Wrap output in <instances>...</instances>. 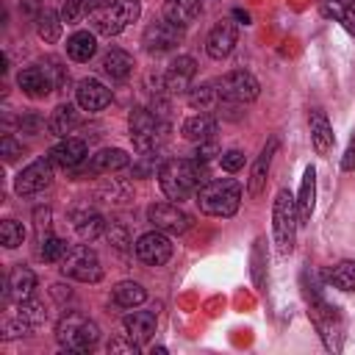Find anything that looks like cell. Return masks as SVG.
Masks as SVG:
<instances>
[{
  "label": "cell",
  "instance_id": "cell-16",
  "mask_svg": "<svg viewBox=\"0 0 355 355\" xmlns=\"http://www.w3.org/2000/svg\"><path fill=\"white\" fill-rule=\"evenodd\" d=\"M236 25L230 22V19H222V22H216L211 31H208V39H205V53L214 58V61H222V58H227L230 53H233V47H236Z\"/></svg>",
  "mask_w": 355,
  "mask_h": 355
},
{
  "label": "cell",
  "instance_id": "cell-24",
  "mask_svg": "<svg viewBox=\"0 0 355 355\" xmlns=\"http://www.w3.org/2000/svg\"><path fill=\"white\" fill-rule=\"evenodd\" d=\"M313 205H316V169H313V166H305V172H302V183H300V194H297L300 225H308V222H311Z\"/></svg>",
  "mask_w": 355,
  "mask_h": 355
},
{
  "label": "cell",
  "instance_id": "cell-35",
  "mask_svg": "<svg viewBox=\"0 0 355 355\" xmlns=\"http://www.w3.org/2000/svg\"><path fill=\"white\" fill-rule=\"evenodd\" d=\"M324 280L338 291H355V261H338L324 272Z\"/></svg>",
  "mask_w": 355,
  "mask_h": 355
},
{
  "label": "cell",
  "instance_id": "cell-51",
  "mask_svg": "<svg viewBox=\"0 0 355 355\" xmlns=\"http://www.w3.org/2000/svg\"><path fill=\"white\" fill-rule=\"evenodd\" d=\"M341 169H344V172H352V169H355V136L349 139V147H347V153H344V158H341Z\"/></svg>",
  "mask_w": 355,
  "mask_h": 355
},
{
  "label": "cell",
  "instance_id": "cell-5",
  "mask_svg": "<svg viewBox=\"0 0 355 355\" xmlns=\"http://www.w3.org/2000/svg\"><path fill=\"white\" fill-rule=\"evenodd\" d=\"M297 227H300L297 197L288 189H280L272 205V233H275V244L280 255H291L294 241H297Z\"/></svg>",
  "mask_w": 355,
  "mask_h": 355
},
{
  "label": "cell",
  "instance_id": "cell-52",
  "mask_svg": "<svg viewBox=\"0 0 355 355\" xmlns=\"http://www.w3.org/2000/svg\"><path fill=\"white\" fill-rule=\"evenodd\" d=\"M233 17H236L239 22H244V25H250V14H247V11H241V8H236V11H233Z\"/></svg>",
  "mask_w": 355,
  "mask_h": 355
},
{
  "label": "cell",
  "instance_id": "cell-11",
  "mask_svg": "<svg viewBox=\"0 0 355 355\" xmlns=\"http://www.w3.org/2000/svg\"><path fill=\"white\" fill-rule=\"evenodd\" d=\"M53 166H55V164H53L50 158H36V161H31V164L14 178V191H17L19 197L44 191V189L50 186V180H53Z\"/></svg>",
  "mask_w": 355,
  "mask_h": 355
},
{
  "label": "cell",
  "instance_id": "cell-1",
  "mask_svg": "<svg viewBox=\"0 0 355 355\" xmlns=\"http://www.w3.org/2000/svg\"><path fill=\"white\" fill-rule=\"evenodd\" d=\"M205 180H208L205 164H200L194 158H172V161H164V166L158 172L161 191L169 200H175V202H183L191 194H197Z\"/></svg>",
  "mask_w": 355,
  "mask_h": 355
},
{
  "label": "cell",
  "instance_id": "cell-15",
  "mask_svg": "<svg viewBox=\"0 0 355 355\" xmlns=\"http://www.w3.org/2000/svg\"><path fill=\"white\" fill-rule=\"evenodd\" d=\"M194 75H197V61L191 55H178L164 72V89L169 94H186L191 89Z\"/></svg>",
  "mask_w": 355,
  "mask_h": 355
},
{
  "label": "cell",
  "instance_id": "cell-48",
  "mask_svg": "<svg viewBox=\"0 0 355 355\" xmlns=\"http://www.w3.org/2000/svg\"><path fill=\"white\" fill-rule=\"evenodd\" d=\"M42 128H44V119H42L39 114H22V116H19V130H22V133H31V136H33V133H39Z\"/></svg>",
  "mask_w": 355,
  "mask_h": 355
},
{
  "label": "cell",
  "instance_id": "cell-25",
  "mask_svg": "<svg viewBox=\"0 0 355 355\" xmlns=\"http://www.w3.org/2000/svg\"><path fill=\"white\" fill-rule=\"evenodd\" d=\"M202 11V0H164V19L189 28Z\"/></svg>",
  "mask_w": 355,
  "mask_h": 355
},
{
  "label": "cell",
  "instance_id": "cell-12",
  "mask_svg": "<svg viewBox=\"0 0 355 355\" xmlns=\"http://www.w3.org/2000/svg\"><path fill=\"white\" fill-rule=\"evenodd\" d=\"M147 219L153 222V227L172 233V236H180L191 227V216L178 202H153L147 208Z\"/></svg>",
  "mask_w": 355,
  "mask_h": 355
},
{
  "label": "cell",
  "instance_id": "cell-4",
  "mask_svg": "<svg viewBox=\"0 0 355 355\" xmlns=\"http://www.w3.org/2000/svg\"><path fill=\"white\" fill-rule=\"evenodd\" d=\"M141 14V6L139 0H111L94 11L86 14L89 19V28L100 36H119L128 25H133Z\"/></svg>",
  "mask_w": 355,
  "mask_h": 355
},
{
  "label": "cell",
  "instance_id": "cell-38",
  "mask_svg": "<svg viewBox=\"0 0 355 355\" xmlns=\"http://www.w3.org/2000/svg\"><path fill=\"white\" fill-rule=\"evenodd\" d=\"M0 241L6 250H17L25 241V225L17 219H3L0 222Z\"/></svg>",
  "mask_w": 355,
  "mask_h": 355
},
{
  "label": "cell",
  "instance_id": "cell-34",
  "mask_svg": "<svg viewBox=\"0 0 355 355\" xmlns=\"http://www.w3.org/2000/svg\"><path fill=\"white\" fill-rule=\"evenodd\" d=\"M186 100H189V105H191L194 111H200V114H208V111H214V108L222 103V97H219V92H216L214 83L191 86V89L186 92Z\"/></svg>",
  "mask_w": 355,
  "mask_h": 355
},
{
  "label": "cell",
  "instance_id": "cell-33",
  "mask_svg": "<svg viewBox=\"0 0 355 355\" xmlns=\"http://www.w3.org/2000/svg\"><path fill=\"white\" fill-rule=\"evenodd\" d=\"M144 300H147V291H144V286L136 283V280H122V283H116L114 291H111V302H114L116 308H139Z\"/></svg>",
  "mask_w": 355,
  "mask_h": 355
},
{
  "label": "cell",
  "instance_id": "cell-31",
  "mask_svg": "<svg viewBox=\"0 0 355 355\" xmlns=\"http://www.w3.org/2000/svg\"><path fill=\"white\" fill-rule=\"evenodd\" d=\"M97 53V39H94V31H75L69 39H67V55L78 64H86L92 61V55Z\"/></svg>",
  "mask_w": 355,
  "mask_h": 355
},
{
  "label": "cell",
  "instance_id": "cell-13",
  "mask_svg": "<svg viewBox=\"0 0 355 355\" xmlns=\"http://www.w3.org/2000/svg\"><path fill=\"white\" fill-rule=\"evenodd\" d=\"M128 164H130V155L125 150H119V147H103L94 155H89L86 164L75 166V175H86V178L89 175H111V172L125 169Z\"/></svg>",
  "mask_w": 355,
  "mask_h": 355
},
{
  "label": "cell",
  "instance_id": "cell-10",
  "mask_svg": "<svg viewBox=\"0 0 355 355\" xmlns=\"http://www.w3.org/2000/svg\"><path fill=\"white\" fill-rule=\"evenodd\" d=\"M133 250H136V258L141 263H147V266H164L172 258V252H175V247L169 241V233H164L158 227H153L144 236H139Z\"/></svg>",
  "mask_w": 355,
  "mask_h": 355
},
{
  "label": "cell",
  "instance_id": "cell-3",
  "mask_svg": "<svg viewBox=\"0 0 355 355\" xmlns=\"http://www.w3.org/2000/svg\"><path fill=\"white\" fill-rule=\"evenodd\" d=\"M55 341L64 352H89L100 341V327L86 313L67 311L55 324Z\"/></svg>",
  "mask_w": 355,
  "mask_h": 355
},
{
  "label": "cell",
  "instance_id": "cell-28",
  "mask_svg": "<svg viewBox=\"0 0 355 355\" xmlns=\"http://www.w3.org/2000/svg\"><path fill=\"white\" fill-rule=\"evenodd\" d=\"M103 72L111 78V80H128L130 72H133V55L119 50V47H111L105 55H103Z\"/></svg>",
  "mask_w": 355,
  "mask_h": 355
},
{
  "label": "cell",
  "instance_id": "cell-37",
  "mask_svg": "<svg viewBox=\"0 0 355 355\" xmlns=\"http://www.w3.org/2000/svg\"><path fill=\"white\" fill-rule=\"evenodd\" d=\"M42 241V247H39V255L47 261V263H61V258L67 255V241L61 239V236H53V233H47V236H42L39 239Z\"/></svg>",
  "mask_w": 355,
  "mask_h": 355
},
{
  "label": "cell",
  "instance_id": "cell-26",
  "mask_svg": "<svg viewBox=\"0 0 355 355\" xmlns=\"http://www.w3.org/2000/svg\"><path fill=\"white\" fill-rule=\"evenodd\" d=\"M78 125H80L78 108L69 105V103H61V105L50 114V119H47V133H50V136H58V139H67V133H72Z\"/></svg>",
  "mask_w": 355,
  "mask_h": 355
},
{
  "label": "cell",
  "instance_id": "cell-53",
  "mask_svg": "<svg viewBox=\"0 0 355 355\" xmlns=\"http://www.w3.org/2000/svg\"><path fill=\"white\" fill-rule=\"evenodd\" d=\"M105 3H111V0H86V8H89V11H94V8L105 6Z\"/></svg>",
  "mask_w": 355,
  "mask_h": 355
},
{
  "label": "cell",
  "instance_id": "cell-49",
  "mask_svg": "<svg viewBox=\"0 0 355 355\" xmlns=\"http://www.w3.org/2000/svg\"><path fill=\"white\" fill-rule=\"evenodd\" d=\"M19 11H22V17L36 19L44 11V0H19Z\"/></svg>",
  "mask_w": 355,
  "mask_h": 355
},
{
  "label": "cell",
  "instance_id": "cell-40",
  "mask_svg": "<svg viewBox=\"0 0 355 355\" xmlns=\"http://www.w3.org/2000/svg\"><path fill=\"white\" fill-rule=\"evenodd\" d=\"M164 166V158L158 155V150H150V153H141L139 161H133V175L136 178H150V175H158Z\"/></svg>",
  "mask_w": 355,
  "mask_h": 355
},
{
  "label": "cell",
  "instance_id": "cell-42",
  "mask_svg": "<svg viewBox=\"0 0 355 355\" xmlns=\"http://www.w3.org/2000/svg\"><path fill=\"white\" fill-rule=\"evenodd\" d=\"M42 69L50 75V80H53L55 89H64V86H67V67H64L58 58H53V55L44 58V61H42Z\"/></svg>",
  "mask_w": 355,
  "mask_h": 355
},
{
  "label": "cell",
  "instance_id": "cell-21",
  "mask_svg": "<svg viewBox=\"0 0 355 355\" xmlns=\"http://www.w3.org/2000/svg\"><path fill=\"white\" fill-rule=\"evenodd\" d=\"M94 197L108 205H128L133 202V186L122 178H103L94 189Z\"/></svg>",
  "mask_w": 355,
  "mask_h": 355
},
{
  "label": "cell",
  "instance_id": "cell-14",
  "mask_svg": "<svg viewBox=\"0 0 355 355\" xmlns=\"http://www.w3.org/2000/svg\"><path fill=\"white\" fill-rule=\"evenodd\" d=\"M277 147H280V139H277V136H272V139L261 147L258 158L252 161V169H250V178H247V194H250V197H261V191L266 189L269 169H272V158H275Z\"/></svg>",
  "mask_w": 355,
  "mask_h": 355
},
{
  "label": "cell",
  "instance_id": "cell-19",
  "mask_svg": "<svg viewBox=\"0 0 355 355\" xmlns=\"http://www.w3.org/2000/svg\"><path fill=\"white\" fill-rule=\"evenodd\" d=\"M122 327H125V336L141 347V344H147V341L155 336L158 319H155V313H153V311H136V308H133L130 313H125Z\"/></svg>",
  "mask_w": 355,
  "mask_h": 355
},
{
  "label": "cell",
  "instance_id": "cell-30",
  "mask_svg": "<svg viewBox=\"0 0 355 355\" xmlns=\"http://www.w3.org/2000/svg\"><path fill=\"white\" fill-rule=\"evenodd\" d=\"M322 17L338 22L344 31L355 33V0H322Z\"/></svg>",
  "mask_w": 355,
  "mask_h": 355
},
{
  "label": "cell",
  "instance_id": "cell-18",
  "mask_svg": "<svg viewBox=\"0 0 355 355\" xmlns=\"http://www.w3.org/2000/svg\"><path fill=\"white\" fill-rule=\"evenodd\" d=\"M86 155H89L86 141H83V139H75V136H67V139H61V141L50 150V155H47V158H50L55 166L75 169V166H80V164L86 161Z\"/></svg>",
  "mask_w": 355,
  "mask_h": 355
},
{
  "label": "cell",
  "instance_id": "cell-7",
  "mask_svg": "<svg viewBox=\"0 0 355 355\" xmlns=\"http://www.w3.org/2000/svg\"><path fill=\"white\" fill-rule=\"evenodd\" d=\"M61 275L69 280H78V283H97L103 277V263L92 247L75 244L61 258Z\"/></svg>",
  "mask_w": 355,
  "mask_h": 355
},
{
  "label": "cell",
  "instance_id": "cell-6",
  "mask_svg": "<svg viewBox=\"0 0 355 355\" xmlns=\"http://www.w3.org/2000/svg\"><path fill=\"white\" fill-rule=\"evenodd\" d=\"M128 130H130V141L139 153H150L158 150L164 141V122L158 114H153L150 108H133L128 116Z\"/></svg>",
  "mask_w": 355,
  "mask_h": 355
},
{
  "label": "cell",
  "instance_id": "cell-2",
  "mask_svg": "<svg viewBox=\"0 0 355 355\" xmlns=\"http://www.w3.org/2000/svg\"><path fill=\"white\" fill-rule=\"evenodd\" d=\"M194 200H197V205H200L202 214L227 219L241 205V186L233 178H214V180H205L200 186V191L194 194Z\"/></svg>",
  "mask_w": 355,
  "mask_h": 355
},
{
  "label": "cell",
  "instance_id": "cell-29",
  "mask_svg": "<svg viewBox=\"0 0 355 355\" xmlns=\"http://www.w3.org/2000/svg\"><path fill=\"white\" fill-rule=\"evenodd\" d=\"M180 133H183V139H189V141H208V139H214V133H216V119L211 116V114H194V116H189L183 125H180Z\"/></svg>",
  "mask_w": 355,
  "mask_h": 355
},
{
  "label": "cell",
  "instance_id": "cell-17",
  "mask_svg": "<svg viewBox=\"0 0 355 355\" xmlns=\"http://www.w3.org/2000/svg\"><path fill=\"white\" fill-rule=\"evenodd\" d=\"M75 100L83 111H103L111 103V89L97 78H83L75 86Z\"/></svg>",
  "mask_w": 355,
  "mask_h": 355
},
{
  "label": "cell",
  "instance_id": "cell-46",
  "mask_svg": "<svg viewBox=\"0 0 355 355\" xmlns=\"http://www.w3.org/2000/svg\"><path fill=\"white\" fill-rule=\"evenodd\" d=\"M0 153H3V158H6V164H11L14 158H19L22 155V144L14 139V136H3V141H0Z\"/></svg>",
  "mask_w": 355,
  "mask_h": 355
},
{
  "label": "cell",
  "instance_id": "cell-32",
  "mask_svg": "<svg viewBox=\"0 0 355 355\" xmlns=\"http://www.w3.org/2000/svg\"><path fill=\"white\" fill-rule=\"evenodd\" d=\"M266 263H269V252H266V239L258 236L252 241V250H250V280L258 291L266 288Z\"/></svg>",
  "mask_w": 355,
  "mask_h": 355
},
{
  "label": "cell",
  "instance_id": "cell-44",
  "mask_svg": "<svg viewBox=\"0 0 355 355\" xmlns=\"http://www.w3.org/2000/svg\"><path fill=\"white\" fill-rule=\"evenodd\" d=\"M83 14H89V8H86V0H64V6H61V19H64L67 25L78 22Z\"/></svg>",
  "mask_w": 355,
  "mask_h": 355
},
{
  "label": "cell",
  "instance_id": "cell-20",
  "mask_svg": "<svg viewBox=\"0 0 355 355\" xmlns=\"http://www.w3.org/2000/svg\"><path fill=\"white\" fill-rule=\"evenodd\" d=\"M33 288H36L33 269H28L25 263L11 266V272L6 277V297L14 300V302H25L28 297H33Z\"/></svg>",
  "mask_w": 355,
  "mask_h": 355
},
{
  "label": "cell",
  "instance_id": "cell-41",
  "mask_svg": "<svg viewBox=\"0 0 355 355\" xmlns=\"http://www.w3.org/2000/svg\"><path fill=\"white\" fill-rule=\"evenodd\" d=\"M105 236H108V241L114 244V250H128L130 247V236H128V227L125 225H119L116 219H111V222H105Z\"/></svg>",
  "mask_w": 355,
  "mask_h": 355
},
{
  "label": "cell",
  "instance_id": "cell-45",
  "mask_svg": "<svg viewBox=\"0 0 355 355\" xmlns=\"http://www.w3.org/2000/svg\"><path fill=\"white\" fill-rule=\"evenodd\" d=\"M219 164H222L225 172H239V169L244 166V153L233 147V150H227V153L219 155Z\"/></svg>",
  "mask_w": 355,
  "mask_h": 355
},
{
  "label": "cell",
  "instance_id": "cell-23",
  "mask_svg": "<svg viewBox=\"0 0 355 355\" xmlns=\"http://www.w3.org/2000/svg\"><path fill=\"white\" fill-rule=\"evenodd\" d=\"M308 128H311V144H313L316 155H327L336 136H333V125L327 122L324 111L313 108V111L308 114Z\"/></svg>",
  "mask_w": 355,
  "mask_h": 355
},
{
  "label": "cell",
  "instance_id": "cell-27",
  "mask_svg": "<svg viewBox=\"0 0 355 355\" xmlns=\"http://www.w3.org/2000/svg\"><path fill=\"white\" fill-rule=\"evenodd\" d=\"M72 227L83 241H94L105 230V219L92 208H78L72 211Z\"/></svg>",
  "mask_w": 355,
  "mask_h": 355
},
{
  "label": "cell",
  "instance_id": "cell-50",
  "mask_svg": "<svg viewBox=\"0 0 355 355\" xmlns=\"http://www.w3.org/2000/svg\"><path fill=\"white\" fill-rule=\"evenodd\" d=\"M136 349H139V344L136 341H122V338H114L111 344H108V352H130V355H136Z\"/></svg>",
  "mask_w": 355,
  "mask_h": 355
},
{
  "label": "cell",
  "instance_id": "cell-39",
  "mask_svg": "<svg viewBox=\"0 0 355 355\" xmlns=\"http://www.w3.org/2000/svg\"><path fill=\"white\" fill-rule=\"evenodd\" d=\"M17 316H22L31 327H39L44 319H47V308H44V302L42 300H33V297H28L25 302H19V308H17Z\"/></svg>",
  "mask_w": 355,
  "mask_h": 355
},
{
  "label": "cell",
  "instance_id": "cell-43",
  "mask_svg": "<svg viewBox=\"0 0 355 355\" xmlns=\"http://www.w3.org/2000/svg\"><path fill=\"white\" fill-rule=\"evenodd\" d=\"M33 327L22 319V316H17V319H6L3 322V341H11V338H19V336H28Z\"/></svg>",
  "mask_w": 355,
  "mask_h": 355
},
{
  "label": "cell",
  "instance_id": "cell-36",
  "mask_svg": "<svg viewBox=\"0 0 355 355\" xmlns=\"http://www.w3.org/2000/svg\"><path fill=\"white\" fill-rule=\"evenodd\" d=\"M61 25H64L61 14H55V11H50V8H44V11L36 17V33H39V39H42L44 44H55V42L61 39Z\"/></svg>",
  "mask_w": 355,
  "mask_h": 355
},
{
  "label": "cell",
  "instance_id": "cell-47",
  "mask_svg": "<svg viewBox=\"0 0 355 355\" xmlns=\"http://www.w3.org/2000/svg\"><path fill=\"white\" fill-rule=\"evenodd\" d=\"M216 153H219L216 141H214V139H208V141H200V144H197V150H194V155H191V158H194V161H200V164H208Z\"/></svg>",
  "mask_w": 355,
  "mask_h": 355
},
{
  "label": "cell",
  "instance_id": "cell-22",
  "mask_svg": "<svg viewBox=\"0 0 355 355\" xmlns=\"http://www.w3.org/2000/svg\"><path fill=\"white\" fill-rule=\"evenodd\" d=\"M17 86L22 89V94H28V97H33V100H39V97H44L50 89H55L53 80H50V75L42 69V64H39V67H25V69L17 75Z\"/></svg>",
  "mask_w": 355,
  "mask_h": 355
},
{
  "label": "cell",
  "instance_id": "cell-9",
  "mask_svg": "<svg viewBox=\"0 0 355 355\" xmlns=\"http://www.w3.org/2000/svg\"><path fill=\"white\" fill-rule=\"evenodd\" d=\"M180 42H183V28L175 25V22H169V19H164V17H161V19H153V22L144 28V33H141L144 50H147V53H155V55L175 50Z\"/></svg>",
  "mask_w": 355,
  "mask_h": 355
},
{
  "label": "cell",
  "instance_id": "cell-8",
  "mask_svg": "<svg viewBox=\"0 0 355 355\" xmlns=\"http://www.w3.org/2000/svg\"><path fill=\"white\" fill-rule=\"evenodd\" d=\"M214 86H216L222 103H239V105H244V103H252L261 94V83L247 69H230L222 78H216Z\"/></svg>",
  "mask_w": 355,
  "mask_h": 355
}]
</instances>
